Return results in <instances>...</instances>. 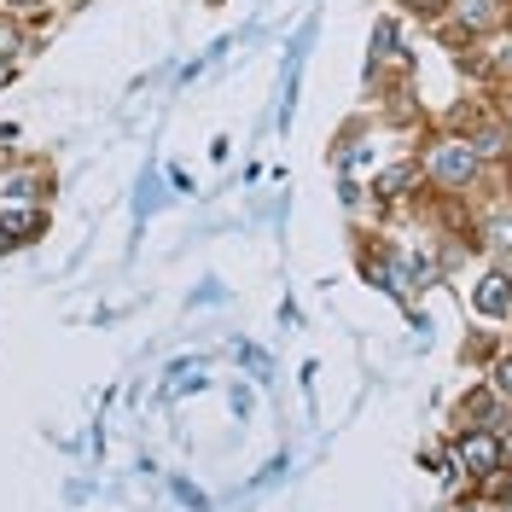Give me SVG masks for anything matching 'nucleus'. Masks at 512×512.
I'll use <instances>...</instances> for the list:
<instances>
[{
	"instance_id": "obj_1",
	"label": "nucleus",
	"mask_w": 512,
	"mask_h": 512,
	"mask_svg": "<svg viewBox=\"0 0 512 512\" xmlns=\"http://www.w3.org/2000/svg\"><path fill=\"white\" fill-rule=\"evenodd\" d=\"M419 169H425V187L431 192H454V198H466V192H478L489 181V163L478 158V146L472 140H460V134H443V128H431L425 140H419Z\"/></svg>"
},
{
	"instance_id": "obj_2",
	"label": "nucleus",
	"mask_w": 512,
	"mask_h": 512,
	"mask_svg": "<svg viewBox=\"0 0 512 512\" xmlns=\"http://www.w3.org/2000/svg\"><path fill=\"white\" fill-rule=\"evenodd\" d=\"M448 443H454V460H460L466 483H489L495 472H507V454H501V431L466 425V431H454Z\"/></svg>"
},
{
	"instance_id": "obj_3",
	"label": "nucleus",
	"mask_w": 512,
	"mask_h": 512,
	"mask_svg": "<svg viewBox=\"0 0 512 512\" xmlns=\"http://www.w3.org/2000/svg\"><path fill=\"white\" fill-rule=\"evenodd\" d=\"M466 303H472L478 320H512V268L507 262H489L478 280H472Z\"/></svg>"
},
{
	"instance_id": "obj_4",
	"label": "nucleus",
	"mask_w": 512,
	"mask_h": 512,
	"mask_svg": "<svg viewBox=\"0 0 512 512\" xmlns=\"http://www.w3.org/2000/svg\"><path fill=\"white\" fill-rule=\"evenodd\" d=\"M425 169H419V158H402L390 163V169H379L373 175V198H379V210H396V204H414V198H425Z\"/></svg>"
},
{
	"instance_id": "obj_5",
	"label": "nucleus",
	"mask_w": 512,
	"mask_h": 512,
	"mask_svg": "<svg viewBox=\"0 0 512 512\" xmlns=\"http://www.w3.org/2000/svg\"><path fill=\"white\" fill-rule=\"evenodd\" d=\"M507 414H512V402H501V396H495V384L478 379L466 396H460V402H454V431H466V425L501 431V425H507Z\"/></svg>"
},
{
	"instance_id": "obj_6",
	"label": "nucleus",
	"mask_w": 512,
	"mask_h": 512,
	"mask_svg": "<svg viewBox=\"0 0 512 512\" xmlns=\"http://www.w3.org/2000/svg\"><path fill=\"white\" fill-rule=\"evenodd\" d=\"M495 117H501V111H495V94L483 88V94H460V99H454L437 128H443V134H460V140H472V134H478V128H489Z\"/></svg>"
},
{
	"instance_id": "obj_7",
	"label": "nucleus",
	"mask_w": 512,
	"mask_h": 512,
	"mask_svg": "<svg viewBox=\"0 0 512 512\" xmlns=\"http://www.w3.org/2000/svg\"><path fill=\"white\" fill-rule=\"evenodd\" d=\"M47 204H6V216H0V256L12 251V245H30L35 233H47Z\"/></svg>"
},
{
	"instance_id": "obj_8",
	"label": "nucleus",
	"mask_w": 512,
	"mask_h": 512,
	"mask_svg": "<svg viewBox=\"0 0 512 512\" xmlns=\"http://www.w3.org/2000/svg\"><path fill=\"white\" fill-rule=\"evenodd\" d=\"M478 251L489 262H507L512 268V204H495L478 216Z\"/></svg>"
},
{
	"instance_id": "obj_9",
	"label": "nucleus",
	"mask_w": 512,
	"mask_h": 512,
	"mask_svg": "<svg viewBox=\"0 0 512 512\" xmlns=\"http://www.w3.org/2000/svg\"><path fill=\"white\" fill-rule=\"evenodd\" d=\"M384 64H390V70H408V47H402V18H379V24H373V70H367V76H379Z\"/></svg>"
},
{
	"instance_id": "obj_10",
	"label": "nucleus",
	"mask_w": 512,
	"mask_h": 512,
	"mask_svg": "<svg viewBox=\"0 0 512 512\" xmlns=\"http://www.w3.org/2000/svg\"><path fill=\"white\" fill-rule=\"evenodd\" d=\"M35 47V35L24 18H12V12H0V59H24Z\"/></svg>"
},
{
	"instance_id": "obj_11",
	"label": "nucleus",
	"mask_w": 512,
	"mask_h": 512,
	"mask_svg": "<svg viewBox=\"0 0 512 512\" xmlns=\"http://www.w3.org/2000/svg\"><path fill=\"white\" fill-rule=\"evenodd\" d=\"M402 12H408L414 24H431V30H437L448 12H454V0H402Z\"/></svg>"
},
{
	"instance_id": "obj_12",
	"label": "nucleus",
	"mask_w": 512,
	"mask_h": 512,
	"mask_svg": "<svg viewBox=\"0 0 512 512\" xmlns=\"http://www.w3.org/2000/svg\"><path fill=\"white\" fill-rule=\"evenodd\" d=\"M483 379L495 384V396H501V402H512V350H501V355H495Z\"/></svg>"
},
{
	"instance_id": "obj_13",
	"label": "nucleus",
	"mask_w": 512,
	"mask_h": 512,
	"mask_svg": "<svg viewBox=\"0 0 512 512\" xmlns=\"http://www.w3.org/2000/svg\"><path fill=\"white\" fill-rule=\"evenodd\" d=\"M0 12H12V18L35 24V18H47V0H0Z\"/></svg>"
},
{
	"instance_id": "obj_14",
	"label": "nucleus",
	"mask_w": 512,
	"mask_h": 512,
	"mask_svg": "<svg viewBox=\"0 0 512 512\" xmlns=\"http://www.w3.org/2000/svg\"><path fill=\"white\" fill-rule=\"evenodd\" d=\"M18 70H24V59H0V88H12V82H18Z\"/></svg>"
},
{
	"instance_id": "obj_15",
	"label": "nucleus",
	"mask_w": 512,
	"mask_h": 512,
	"mask_svg": "<svg viewBox=\"0 0 512 512\" xmlns=\"http://www.w3.org/2000/svg\"><path fill=\"white\" fill-rule=\"evenodd\" d=\"M501 454H507V466H512V414H507V425H501Z\"/></svg>"
},
{
	"instance_id": "obj_16",
	"label": "nucleus",
	"mask_w": 512,
	"mask_h": 512,
	"mask_svg": "<svg viewBox=\"0 0 512 512\" xmlns=\"http://www.w3.org/2000/svg\"><path fill=\"white\" fill-rule=\"evenodd\" d=\"M210 6H222V0H210Z\"/></svg>"
}]
</instances>
